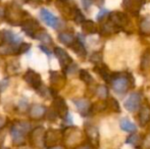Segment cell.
Segmentation results:
<instances>
[{
	"label": "cell",
	"instance_id": "obj_1",
	"mask_svg": "<svg viewBox=\"0 0 150 149\" xmlns=\"http://www.w3.org/2000/svg\"><path fill=\"white\" fill-rule=\"evenodd\" d=\"M31 132V124L25 121H14L10 126L9 133L11 136L12 143L14 146L22 147L26 143L27 136Z\"/></svg>",
	"mask_w": 150,
	"mask_h": 149
},
{
	"label": "cell",
	"instance_id": "obj_2",
	"mask_svg": "<svg viewBox=\"0 0 150 149\" xmlns=\"http://www.w3.org/2000/svg\"><path fill=\"white\" fill-rule=\"evenodd\" d=\"M110 84L113 91L119 95H122L128 91L130 85H134V78L130 73H127V74L112 73Z\"/></svg>",
	"mask_w": 150,
	"mask_h": 149
},
{
	"label": "cell",
	"instance_id": "obj_3",
	"mask_svg": "<svg viewBox=\"0 0 150 149\" xmlns=\"http://www.w3.org/2000/svg\"><path fill=\"white\" fill-rule=\"evenodd\" d=\"M31 18L30 14L25 11L18 3H11L5 8V16L8 23L12 26H21L24 20Z\"/></svg>",
	"mask_w": 150,
	"mask_h": 149
},
{
	"label": "cell",
	"instance_id": "obj_4",
	"mask_svg": "<svg viewBox=\"0 0 150 149\" xmlns=\"http://www.w3.org/2000/svg\"><path fill=\"white\" fill-rule=\"evenodd\" d=\"M44 137H45V130L43 127L34 128L30 132V142L33 148L35 149H42L45 147V142H44Z\"/></svg>",
	"mask_w": 150,
	"mask_h": 149
},
{
	"label": "cell",
	"instance_id": "obj_5",
	"mask_svg": "<svg viewBox=\"0 0 150 149\" xmlns=\"http://www.w3.org/2000/svg\"><path fill=\"white\" fill-rule=\"evenodd\" d=\"M21 27H22V30L28 36H30L32 38H34L37 33H39L41 30H43L41 28V26H40L39 22L33 18H29L26 20H24L23 24L21 25Z\"/></svg>",
	"mask_w": 150,
	"mask_h": 149
},
{
	"label": "cell",
	"instance_id": "obj_6",
	"mask_svg": "<svg viewBox=\"0 0 150 149\" xmlns=\"http://www.w3.org/2000/svg\"><path fill=\"white\" fill-rule=\"evenodd\" d=\"M52 108L55 112L56 115L60 119H65L69 115V107L65 100L60 96H54Z\"/></svg>",
	"mask_w": 150,
	"mask_h": 149
},
{
	"label": "cell",
	"instance_id": "obj_7",
	"mask_svg": "<svg viewBox=\"0 0 150 149\" xmlns=\"http://www.w3.org/2000/svg\"><path fill=\"white\" fill-rule=\"evenodd\" d=\"M146 0H122V7L132 16H138Z\"/></svg>",
	"mask_w": 150,
	"mask_h": 149
},
{
	"label": "cell",
	"instance_id": "obj_8",
	"mask_svg": "<svg viewBox=\"0 0 150 149\" xmlns=\"http://www.w3.org/2000/svg\"><path fill=\"white\" fill-rule=\"evenodd\" d=\"M24 80L27 84H29V85L35 90L39 89L40 86L42 85L41 76L38 74L37 72H35L34 70H31V68H29V70L25 73Z\"/></svg>",
	"mask_w": 150,
	"mask_h": 149
},
{
	"label": "cell",
	"instance_id": "obj_9",
	"mask_svg": "<svg viewBox=\"0 0 150 149\" xmlns=\"http://www.w3.org/2000/svg\"><path fill=\"white\" fill-rule=\"evenodd\" d=\"M141 99H142V96L139 92H133L132 94H130L127 100L125 101V107L127 110L131 112H134L140 107L141 104Z\"/></svg>",
	"mask_w": 150,
	"mask_h": 149
},
{
	"label": "cell",
	"instance_id": "obj_10",
	"mask_svg": "<svg viewBox=\"0 0 150 149\" xmlns=\"http://www.w3.org/2000/svg\"><path fill=\"white\" fill-rule=\"evenodd\" d=\"M56 7L63 16L73 18L74 10L77 6L73 5L71 0H56Z\"/></svg>",
	"mask_w": 150,
	"mask_h": 149
},
{
	"label": "cell",
	"instance_id": "obj_11",
	"mask_svg": "<svg viewBox=\"0 0 150 149\" xmlns=\"http://www.w3.org/2000/svg\"><path fill=\"white\" fill-rule=\"evenodd\" d=\"M62 138V133L58 130L50 129L47 132L45 131V137H44V142L45 146L51 147V146L57 145L58 141Z\"/></svg>",
	"mask_w": 150,
	"mask_h": 149
},
{
	"label": "cell",
	"instance_id": "obj_12",
	"mask_svg": "<svg viewBox=\"0 0 150 149\" xmlns=\"http://www.w3.org/2000/svg\"><path fill=\"white\" fill-rule=\"evenodd\" d=\"M40 16H41L42 20L47 26L51 27L53 29H57L59 27V20L52 12H50L49 10L46 9V8H42L40 10Z\"/></svg>",
	"mask_w": 150,
	"mask_h": 149
},
{
	"label": "cell",
	"instance_id": "obj_13",
	"mask_svg": "<svg viewBox=\"0 0 150 149\" xmlns=\"http://www.w3.org/2000/svg\"><path fill=\"white\" fill-rule=\"evenodd\" d=\"M29 117L33 121H40L44 119L47 112V108L42 104H33L29 108Z\"/></svg>",
	"mask_w": 150,
	"mask_h": 149
},
{
	"label": "cell",
	"instance_id": "obj_14",
	"mask_svg": "<svg viewBox=\"0 0 150 149\" xmlns=\"http://www.w3.org/2000/svg\"><path fill=\"white\" fill-rule=\"evenodd\" d=\"M53 53H54V55L56 56V58L58 59V61H59L62 68H65L67 66H69V64L73 62V58L69 56V54L67 53L63 48L55 47L53 50Z\"/></svg>",
	"mask_w": 150,
	"mask_h": 149
},
{
	"label": "cell",
	"instance_id": "obj_15",
	"mask_svg": "<svg viewBox=\"0 0 150 149\" xmlns=\"http://www.w3.org/2000/svg\"><path fill=\"white\" fill-rule=\"evenodd\" d=\"M74 104L77 107L78 112L81 113V115L86 117L91 112V103L89 102V100L85 99V98H78V99H73Z\"/></svg>",
	"mask_w": 150,
	"mask_h": 149
},
{
	"label": "cell",
	"instance_id": "obj_16",
	"mask_svg": "<svg viewBox=\"0 0 150 149\" xmlns=\"http://www.w3.org/2000/svg\"><path fill=\"white\" fill-rule=\"evenodd\" d=\"M50 82H51V88L50 89L52 90H59L65 83V78L64 76H62L59 74L58 72H55V71H51L50 72Z\"/></svg>",
	"mask_w": 150,
	"mask_h": 149
},
{
	"label": "cell",
	"instance_id": "obj_17",
	"mask_svg": "<svg viewBox=\"0 0 150 149\" xmlns=\"http://www.w3.org/2000/svg\"><path fill=\"white\" fill-rule=\"evenodd\" d=\"M1 34H2V41L4 43H8L13 46H18L22 43V38L18 36V35L14 34L11 31L4 30L3 32H1Z\"/></svg>",
	"mask_w": 150,
	"mask_h": 149
},
{
	"label": "cell",
	"instance_id": "obj_18",
	"mask_svg": "<svg viewBox=\"0 0 150 149\" xmlns=\"http://www.w3.org/2000/svg\"><path fill=\"white\" fill-rule=\"evenodd\" d=\"M69 48H71V50H73L78 56H80V57L84 58L87 55V50H86L85 44H84V39H82L81 35L78 36L76 41L74 42V44Z\"/></svg>",
	"mask_w": 150,
	"mask_h": 149
},
{
	"label": "cell",
	"instance_id": "obj_19",
	"mask_svg": "<svg viewBox=\"0 0 150 149\" xmlns=\"http://www.w3.org/2000/svg\"><path fill=\"white\" fill-rule=\"evenodd\" d=\"M94 71L100 76L106 83H110L111 74H112V73L109 71L108 66H107L106 64H102V62H101V64H95Z\"/></svg>",
	"mask_w": 150,
	"mask_h": 149
},
{
	"label": "cell",
	"instance_id": "obj_20",
	"mask_svg": "<svg viewBox=\"0 0 150 149\" xmlns=\"http://www.w3.org/2000/svg\"><path fill=\"white\" fill-rule=\"evenodd\" d=\"M58 40L63 44V45L67 46V47H71V45L74 44V42L76 41L77 38H75L73 34L69 32H60L59 34L57 35Z\"/></svg>",
	"mask_w": 150,
	"mask_h": 149
},
{
	"label": "cell",
	"instance_id": "obj_21",
	"mask_svg": "<svg viewBox=\"0 0 150 149\" xmlns=\"http://www.w3.org/2000/svg\"><path fill=\"white\" fill-rule=\"evenodd\" d=\"M18 46L10 45L8 43L0 44V55L8 56V55H16Z\"/></svg>",
	"mask_w": 150,
	"mask_h": 149
},
{
	"label": "cell",
	"instance_id": "obj_22",
	"mask_svg": "<svg viewBox=\"0 0 150 149\" xmlns=\"http://www.w3.org/2000/svg\"><path fill=\"white\" fill-rule=\"evenodd\" d=\"M82 31H83L85 34L91 35V34H95V33L98 32V29H97V26L95 25V23L93 22V20H85L82 23Z\"/></svg>",
	"mask_w": 150,
	"mask_h": 149
},
{
	"label": "cell",
	"instance_id": "obj_23",
	"mask_svg": "<svg viewBox=\"0 0 150 149\" xmlns=\"http://www.w3.org/2000/svg\"><path fill=\"white\" fill-rule=\"evenodd\" d=\"M120 129L125 132H129V133H133V132H136L137 127L133 121H131L129 119H120Z\"/></svg>",
	"mask_w": 150,
	"mask_h": 149
},
{
	"label": "cell",
	"instance_id": "obj_24",
	"mask_svg": "<svg viewBox=\"0 0 150 149\" xmlns=\"http://www.w3.org/2000/svg\"><path fill=\"white\" fill-rule=\"evenodd\" d=\"M35 39L37 40H40L42 42V44L45 46H48V45H52L53 44V41H52V38L50 36L48 33H46V31L44 30H41L39 33L35 35Z\"/></svg>",
	"mask_w": 150,
	"mask_h": 149
},
{
	"label": "cell",
	"instance_id": "obj_25",
	"mask_svg": "<svg viewBox=\"0 0 150 149\" xmlns=\"http://www.w3.org/2000/svg\"><path fill=\"white\" fill-rule=\"evenodd\" d=\"M79 76H80V79H81L84 83L87 84V85H91V84L94 83V79H93V77L91 76V74L87 70H81L79 73Z\"/></svg>",
	"mask_w": 150,
	"mask_h": 149
},
{
	"label": "cell",
	"instance_id": "obj_26",
	"mask_svg": "<svg viewBox=\"0 0 150 149\" xmlns=\"http://www.w3.org/2000/svg\"><path fill=\"white\" fill-rule=\"evenodd\" d=\"M139 119H140L141 125H145L150 119V108L147 107V106L143 107L140 113H139Z\"/></svg>",
	"mask_w": 150,
	"mask_h": 149
},
{
	"label": "cell",
	"instance_id": "obj_27",
	"mask_svg": "<svg viewBox=\"0 0 150 149\" xmlns=\"http://www.w3.org/2000/svg\"><path fill=\"white\" fill-rule=\"evenodd\" d=\"M73 20H75V23L78 25H82V23L85 20V16H84V14L82 13V11L78 7H76L75 10H74Z\"/></svg>",
	"mask_w": 150,
	"mask_h": 149
},
{
	"label": "cell",
	"instance_id": "obj_28",
	"mask_svg": "<svg viewBox=\"0 0 150 149\" xmlns=\"http://www.w3.org/2000/svg\"><path fill=\"white\" fill-rule=\"evenodd\" d=\"M96 95L101 99H105L106 97H108V89L105 86L99 85L96 88Z\"/></svg>",
	"mask_w": 150,
	"mask_h": 149
},
{
	"label": "cell",
	"instance_id": "obj_29",
	"mask_svg": "<svg viewBox=\"0 0 150 149\" xmlns=\"http://www.w3.org/2000/svg\"><path fill=\"white\" fill-rule=\"evenodd\" d=\"M106 106H109L111 108V110L115 112H120V104L119 102L117 101V99H115L113 97H109L106 101Z\"/></svg>",
	"mask_w": 150,
	"mask_h": 149
},
{
	"label": "cell",
	"instance_id": "obj_30",
	"mask_svg": "<svg viewBox=\"0 0 150 149\" xmlns=\"http://www.w3.org/2000/svg\"><path fill=\"white\" fill-rule=\"evenodd\" d=\"M20 71V62L18 60H11L7 64V72L12 73V74H18Z\"/></svg>",
	"mask_w": 150,
	"mask_h": 149
},
{
	"label": "cell",
	"instance_id": "obj_31",
	"mask_svg": "<svg viewBox=\"0 0 150 149\" xmlns=\"http://www.w3.org/2000/svg\"><path fill=\"white\" fill-rule=\"evenodd\" d=\"M29 108L30 107H29L28 100H27L26 98H22L18 104V110L20 112H27V110H29Z\"/></svg>",
	"mask_w": 150,
	"mask_h": 149
},
{
	"label": "cell",
	"instance_id": "obj_32",
	"mask_svg": "<svg viewBox=\"0 0 150 149\" xmlns=\"http://www.w3.org/2000/svg\"><path fill=\"white\" fill-rule=\"evenodd\" d=\"M31 48V44L30 43H22L18 46V50H16V55H20V54H23V53H26L30 50Z\"/></svg>",
	"mask_w": 150,
	"mask_h": 149
},
{
	"label": "cell",
	"instance_id": "obj_33",
	"mask_svg": "<svg viewBox=\"0 0 150 149\" xmlns=\"http://www.w3.org/2000/svg\"><path fill=\"white\" fill-rule=\"evenodd\" d=\"M109 13H110V12H109L108 9H106V8H101L100 11L97 13V18H96L97 20H98V22H103V20L108 18Z\"/></svg>",
	"mask_w": 150,
	"mask_h": 149
},
{
	"label": "cell",
	"instance_id": "obj_34",
	"mask_svg": "<svg viewBox=\"0 0 150 149\" xmlns=\"http://www.w3.org/2000/svg\"><path fill=\"white\" fill-rule=\"evenodd\" d=\"M90 61L93 62L94 64H101V61H102V54H101L100 52H94V53L90 56Z\"/></svg>",
	"mask_w": 150,
	"mask_h": 149
},
{
	"label": "cell",
	"instance_id": "obj_35",
	"mask_svg": "<svg viewBox=\"0 0 150 149\" xmlns=\"http://www.w3.org/2000/svg\"><path fill=\"white\" fill-rule=\"evenodd\" d=\"M65 75H74L75 73L78 72V66L74 62H71L69 66H67L65 68H63Z\"/></svg>",
	"mask_w": 150,
	"mask_h": 149
},
{
	"label": "cell",
	"instance_id": "obj_36",
	"mask_svg": "<svg viewBox=\"0 0 150 149\" xmlns=\"http://www.w3.org/2000/svg\"><path fill=\"white\" fill-rule=\"evenodd\" d=\"M141 30L144 33H150V18H145L141 23Z\"/></svg>",
	"mask_w": 150,
	"mask_h": 149
},
{
	"label": "cell",
	"instance_id": "obj_37",
	"mask_svg": "<svg viewBox=\"0 0 150 149\" xmlns=\"http://www.w3.org/2000/svg\"><path fill=\"white\" fill-rule=\"evenodd\" d=\"M45 117H47L48 121H54L56 119H57V115H56L55 112L53 110V108H50V109H47V112H46Z\"/></svg>",
	"mask_w": 150,
	"mask_h": 149
},
{
	"label": "cell",
	"instance_id": "obj_38",
	"mask_svg": "<svg viewBox=\"0 0 150 149\" xmlns=\"http://www.w3.org/2000/svg\"><path fill=\"white\" fill-rule=\"evenodd\" d=\"M8 84H9V81H8L7 78H5V79H3L2 81H0V92L4 91V90L7 88Z\"/></svg>",
	"mask_w": 150,
	"mask_h": 149
},
{
	"label": "cell",
	"instance_id": "obj_39",
	"mask_svg": "<svg viewBox=\"0 0 150 149\" xmlns=\"http://www.w3.org/2000/svg\"><path fill=\"white\" fill-rule=\"evenodd\" d=\"M139 140V137L137 135H131L130 137L127 139V143H131V144H136V142Z\"/></svg>",
	"mask_w": 150,
	"mask_h": 149
},
{
	"label": "cell",
	"instance_id": "obj_40",
	"mask_svg": "<svg viewBox=\"0 0 150 149\" xmlns=\"http://www.w3.org/2000/svg\"><path fill=\"white\" fill-rule=\"evenodd\" d=\"M82 4L85 9H89L90 6L93 4V0H82Z\"/></svg>",
	"mask_w": 150,
	"mask_h": 149
},
{
	"label": "cell",
	"instance_id": "obj_41",
	"mask_svg": "<svg viewBox=\"0 0 150 149\" xmlns=\"http://www.w3.org/2000/svg\"><path fill=\"white\" fill-rule=\"evenodd\" d=\"M6 119L4 117H2V115H0V131H1L2 129H3L4 127L6 126Z\"/></svg>",
	"mask_w": 150,
	"mask_h": 149
},
{
	"label": "cell",
	"instance_id": "obj_42",
	"mask_svg": "<svg viewBox=\"0 0 150 149\" xmlns=\"http://www.w3.org/2000/svg\"><path fill=\"white\" fill-rule=\"evenodd\" d=\"M39 48H40V49H41L43 52H45V53L47 54V55H50V54H51V51H50V49H48L47 46H45V45H43V44H42V45H40V46H39Z\"/></svg>",
	"mask_w": 150,
	"mask_h": 149
},
{
	"label": "cell",
	"instance_id": "obj_43",
	"mask_svg": "<svg viewBox=\"0 0 150 149\" xmlns=\"http://www.w3.org/2000/svg\"><path fill=\"white\" fill-rule=\"evenodd\" d=\"M75 149H92V147H91L89 144H82V145H79Z\"/></svg>",
	"mask_w": 150,
	"mask_h": 149
},
{
	"label": "cell",
	"instance_id": "obj_44",
	"mask_svg": "<svg viewBox=\"0 0 150 149\" xmlns=\"http://www.w3.org/2000/svg\"><path fill=\"white\" fill-rule=\"evenodd\" d=\"M4 16H5V8L0 6V20L4 18Z\"/></svg>",
	"mask_w": 150,
	"mask_h": 149
},
{
	"label": "cell",
	"instance_id": "obj_45",
	"mask_svg": "<svg viewBox=\"0 0 150 149\" xmlns=\"http://www.w3.org/2000/svg\"><path fill=\"white\" fill-rule=\"evenodd\" d=\"M93 3H95L96 5H98L99 7H102L103 3H104V0H93Z\"/></svg>",
	"mask_w": 150,
	"mask_h": 149
},
{
	"label": "cell",
	"instance_id": "obj_46",
	"mask_svg": "<svg viewBox=\"0 0 150 149\" xmlns=\"http://www.w3.org/2000/svg\"><path fill=\"white\" fill-rule=\"evenodd\" d=\"M4 138H5V134L1 133V131H0V147H1L2 143H3V141H4Z\"/></svg>",
	"mask_w": 150,
	"mask_h": 149
},
{
	"label": "cell",
	"instance_id": "obj_47",
	"mask_svg": "<svg viewBox=\"0 0 150 149\" xmlns=\"http://www.w3.org/2000/svg\"><path fill=\"white\" fill-rule=\"evenodd\" d=\"M48 149H65V148L61 145H54V146H51V147H48Z\"/></svg>",
	"mask_w": 150,
	"mask_h": 149
},
{
	"label": "cell",
	"instance_id": "obj_48",
	"mask_svg": "<svg viewBox=\"0 0 150 149\" xmlns=\"http://www.w3.org/2000/svg\"><path fill=\"white\" fill-rule=\"evenodd\" d=\"M18 3H21V4H24V3H27V2H29L30 0H16Z\"/></svg>",
	"mask_w": 150,
	"mask_h": 149
},
{
	"label": "cell",
	"instance_id": "obj_49",
	"mask_svg": "<svg viewBox=\"0 0 150 149\" xmlns=\"http://www.w3.org/2000/svg\"><path fill=\"white\" fill-rule=\"evenodd\" d=\"M2 41V34H1V32H0V42Z\"/></svg>",
	"mask_w": 150,
	"mask_h": 149
},
{
	"label": "cell",
	"instance_id": "obj_50",
	"mask_svg": "<svg viewBox=\"0 0 150 149\" xmlns=\"http://www.w3.org/2000/svg\"><path fill=\"white\" fill-rule=\"evenodd\" d=\"M20 149H30V148H26V147H23V148H20Z\"/></svg>",
	"mask_w": 150,
	"mask_h": 149
},
{
	"label": "cell",
	"instance_id": "obj_51",
	"mask_svg": "<svg viewBox=\"0 0 150 149\" xmlns=\"http://www.w3.org/2000/svg\"><path fill=\"white\" fill-rule=\"evenodd\" d=\"M0 149H8V148H0Z\"/></svg>",
	"mask_w": 150,
	"mask_h": 149
}]
</instances>
